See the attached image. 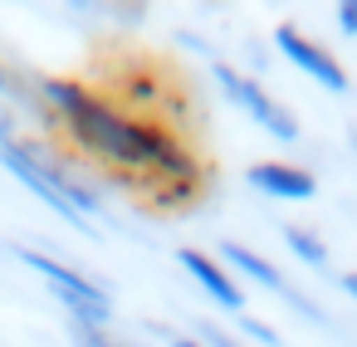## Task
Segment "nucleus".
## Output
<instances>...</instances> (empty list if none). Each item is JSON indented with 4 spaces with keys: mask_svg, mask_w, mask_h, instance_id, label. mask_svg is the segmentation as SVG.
Wrapping results in <instances>:
<instances>
[{
    "mask_svg": "<svg viewBox=\"0 0 357 347\" xmlns=\"http://www.w3.org/2000/svg\"><path fill=\"white\" fill-rule=\"evenodd\" d=\"M274 49H279L294 69H303L318 88H328V93H347V74H342V64H337L323 45H313L308 35H298L294 25H274Z\"/></svg>",
    "mask_w": 357,
    "mask_h": 347,
    "instance_id": "obj_5",
    "label": "nucleus"
},
{
    "mask_svg": "<svg viewBox=\"0 0 357 347\" xmlns=\"http://www.w3.org/2000/svg\"><path fill=\"white\" fill-rule=\"evenodd\" d=\"M0 142H15V118L0 113Z\"/></svg>",
    "mask_w": 357,
    "mask_h": 347,
    "instance_id": "obj_14",
    "label": "nucleus"
},
{
    "mask_svg": "<svg viewBox=\"0 0 357 347\" xmlns=\"http://www.w3.org/2000/svg\"><path fill=\"white\" fill-rule=\"evenodd\" d=\"M15 254H20V264H25L30 274H40V279L59 293V303L69 308V323H79V327H108V323H113V298H108V288H98L89 274H79V269H69V264H59L54 254H40V249H30V245H20Z\"/></svg>",
    "mask_w": 357,
    "mask_h": 347,
    "instance_id": "obj_2",
    "label": "nucleus"
},
{
    "mask_svg": "<svg viewBox=\"0 0 357 347\" xmlns=\"http://www.w3.org/2000/svg\"><path fill=\"white\" fill-rule=\"evenodd\" d=\"M342 288H347V293L357 298V274H342Z\"/></svg>",
    "mask_w": 357,
    "mask_h": 347,
    "instance_id": "obj_16",
    "label": "nucleus"
},
{
    "mask_svg": "<svg viewBox=\"0 0 357 347\" xmlns=\"http://www.w3.org/2000/svg\"><path fill=\"white\" fill-rule=\"evenodd\" d=\"M172 347H206V342H196V337H172Z\"/></svg>",
    "mask_w": 357,
    "mask_h": 347,
    "instance_id": "obj_15",
    "label": "nucleus"
},
{
    "mask_svg": "<svg viewBox=\"0 0 357 347\" xmlns=\"http://www.w3.org/2000/svg\"><path fill=\"white\" fill-rule=\"evenodd\" d=\"M40 98L59 118V132L84 157H93L113 181H123V186H132V181L201 186V176H206L201 157H191V147L176 132H167L162 123L132 118L128 108L108 103L103 93H93L79 79H40Z\"/></svg>",
    "mask_w": 357,
    "mask_h": 347,
    "instance_id": "obj_1",
    "label": "nucleus"
},
{
    "mask_svg": "<svg viewBox=\"0 0 357 347\" xmlns=\"http://www.w3.org/2000/svg\"><path fill=\"white\" fill-rule=\"evenodd\" d=\"M6 88H10V74H6V69H0V93H6Z\"/></svg>",
    "mask_w": 357,
    "mask_h": 347,
    "instance_id": "obj_17",
    "label": "nucleus"
},
{
    "mask_svg": "<svg viewBox=\"0 0 357 347\" xmlns=\"http://www.w3.org/2000/svg\"><path fill=\"white\" fill-rule=\"evenodd\" d=\"M176 259H181V269L206 288V298H211V303H220L225 313H240V308H245V288L235 284V274H230L225 264H215L211 254H201V249H191V245H186V249H176Z\"/></svg>",
    "mask_w": 357,
    "mask_h": 347,
    "instance_id": "obj_6",
    "label": "nucleus"
},
{
    "mask_svg": "<svg viewBox=\"0 0 357 347\" xmlns=\"http://www.w3.org/2000/svg\"><path fill=\"white\" fill-rule=\"evenodd\" d=\"M337 25L347 35H357V0H337Z\"/></svg>",
    "mask_w": 357,
    "mask_h": 347,
    "instance_id": "obj_13",
    "label": "nucleus"
},
{
    "mask_svg": "<svg viewBox=\"0 0 357 347\" xmlns=\"http://www.w3.org/2000/svg\"><path fill=\"white\" fill-rule=\"evenodd\" d=\"M284 245L294 249L298 264H308V269H328V245H323L313 230H303V225H284Z\"/></svg>",
    "mask_w": 357,
    "mask_h": 347,
    "instance_id": "obj_9",
    "label": "nucleus"
},
{
    "mask_svg": "<svg viewBox=\"0 0 357 347\" xmlns=\"http://www.w3.org/2000/svg\"><path fill=\"white\" fill-rule=\"evenodd\" d=\"M240 327H245V332H250V337H255L259 347H279V332H274V327H264L259 318H250V313H240Z\"/></svg>",
    "mask_w": 357,
    "mask_h": 347,
    "instance_id": "obj_11",
    "label": "nucleus"
},
{
    "mask_svg": "<svg viewBox=\"0 0 357 347\" xmlns=\"http://www.w3.org/2000/svg\"><path fill=\"white\" fill-rule=\"evenodd\" d=\"M74 327V342L79 347H123L118 337H108V327H79V323H69Z\"/></svg>",
    "mask_w": 357,
    "mask_h": 347,
    "instance_id": "obj_10",
    "label": "nucleus"
},
{
    "mask_svg": "<svg viewBox=\"0 0 357 347\" xmlns=\"http://www.w3.org/2000/svg\"><path fill=\"white\" fill-rule=\"evenodd\" d=\"M0 167H6V171H10V176L35 196V201H45L64 225H74L79 235H89V215H79V210L64 201V191L54 186V176L45 171V162H40V152H35V147H25V142H0Z\"/></svg>",
    "mask_w": 357,
    "mask_h": 347,
    "instance_id": "obj_4",
    "label": "nucleus"
},
{
    "mask_svg": "<svg viewBox=\"0 0 357 347\" xmlns=\"http://www.w3.org/2000/svg\"><path fill=\"white\" fill-rule=\"evenodd\" d=\"M196 342H206V347H245V342H235L230 332H220L215 323H201V327H196Z\"/></svg>",
    "mask_w": 357,
    "mask_h": 347,
    "instance_id": "obj_12",
    "label": "nucleus"
},
{
    "mask_svg": "<svg viewBox=\"0 0 357 347\" xmlns=\"http://www.w3.org/2000/svg\"><path fill=\"white\" fill-rule=\"evenodd\" d=\"M220 259H225V264H230L235 274H250V279H255L259 288H274L279 298H289V293H294V288L284 284V274H279V269H274L269 259H259L255 249H245V245H235V240H225V245H220Z\"/></svg>",
    "mask_w": 357,
    "mask_h": 347,
    "instance_id": "obj_8",
    "label": "nucleus"
},
{
    "mask_svg": "<svg viewBox=\"0 0 357 347\" xmlns=\"http://www.w3.org/2000/svg\"><path fill=\"white\" fill-rule=\"evenodd\" d=\"M250 186L259 196H279V201H313V171L289 167V162H255Z\"/></svg>",
    "mask_w": 357,
    "mask_h": 347,
    "instance_id": "obj_7",
    "label": "nucleus"
},
{
    "mask_svg": "<svg viewBox=\"0 0 357 347\" xmlns=\"http://www.w3.org/2000/svg\"><path fill=\"white\" fill-rule=\"evenodd\" d=\"M215 74V84H220V93L245 113V118H255L264 132H274L279 142H298V118L284 108V103H274L269 93H264V84L259 79H250V74H240L235 64H215L211 69Z\"/></svg>",
    "mask_w": 357,
    "mask_h": 347,
    "instance_id": "obj_3",
    "label": "nucleus"
}]
</instances>
